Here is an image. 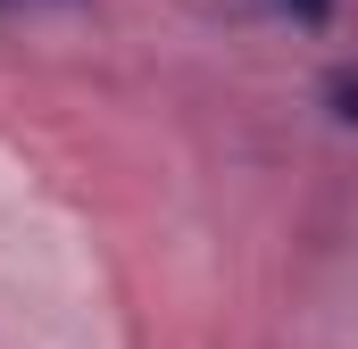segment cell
Here are the masks:
<instances>
[{"instance_id":"obj_2","label":"cell","mask_w":358,"mask_h":349,"mask_svg":"<svg viewBox=\"0 0 358 349\" xmlns=\"http://www.w3.org/2000/svg\"><path fill=\"white\" fill-rule=\"evenodd\" d=\"M283 8H292L300 25H325V8H334V0H283Z\"/></svg>"},{"instance_id":"obj_1","label":"cell","mask_w":358,"mask_h":349,"mask_svg":"<svg viewBox=\"0 0 358 349\" xmlns=\"http://www.w3.org/2000/svg\"><path fill=\"white\" fill-rule=\"evenodd\" d=\"M325 100H334V117H342V125H358V67H342V75L325 84Z\"/></svg>"}]
</instances>
